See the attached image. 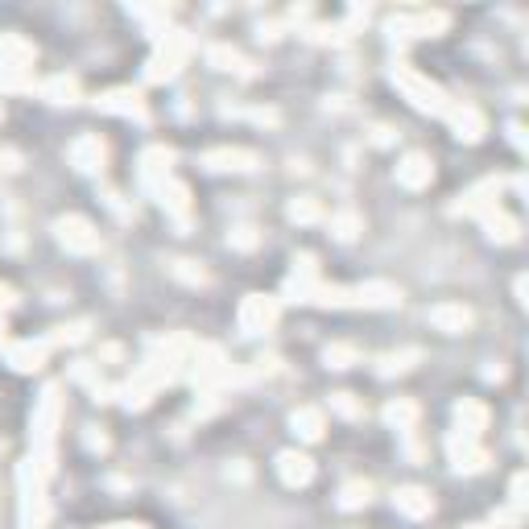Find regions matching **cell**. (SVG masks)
<instances>
[{"label":"cell","mask_w":529,"mask_h":529,"mask_svg":"<svg viewBox=\"0 0 529 529\" xmlns=\"http://www.w3.org/2000/svg\"><path fill=\"white\" fill-rule=\"evenodd\" d=\"M282 476H286L289 484H306V480H311V459H306V455H294V451H289V455H282Z\"/></svg>","instance_id":"cell-1"},{"label":"cell","mask_w":529,"mask_h":529,"mask_svg":"<svg viewBox=\"0 0 529 529\" xmlns=\"http://www.w3.org/2000/svg\"><path fill=\"white\" fill-rule=\"evenodd\" d=\"M397 174H401V182H406V186H422V182L430 178V166H426V157H422V153H413V157H406V166L397 169Z\"/></svg>","instance_id":"cell-2"},{"label":"cell","mask_w":529,"mask_h":529,"mask_svg":"<svg viewBox=\"0 0 529 529\" xmlns=\"http://www.w3.org/2000/svg\"><path fill=\"white\" fill-rule=\"evenodd\" d=\"M62 240H71L74 248H96V236H87V223H83V219L62 223Z\"/></svg>","instance_id":"cell-3"},{"label":"cell","mask_w":529,"mask_h":529,"mask_svg":"<svg viewBox=\"0 0 529 529\" xmlns=\"http://www.w3.org/2000/svg\"><path fill=\"white\" fill-rule=\"evenodd\" d=\"M397 505L406 508L409 517H418V513H426V508H430V496H422V492H413V488H409V492H401V496H397Z\"/></svg>","instance_id":"cell-4"},{"label":"cell","mask_w":529,"mask_h":529,"mask_svg":"<svg viewBox=\"0 0 529 529\" xmlns=\"http://www.w3.org/2000/svg\"><path fill=\"white\" fill-rule=\"evenodd\" d=\"M294 426H302V438H318V413L314 409H302V413H294Z\"/></svg>","instance_id":"cell-5"},{"label":"cell","mask_w":529,"mask_h":529,"mask_svg":"<svg viewBox=\"0 0 529 529\" xmlns=\"http://www.w3.org/2000/svg\"><path fill=\"white\" fill-rule=\"evenodd\" d=\"M434 323H442V327H467V311L442 306V311H434Z\"/></svg>","instance_id":"cell-6"},{"label":"cell","mask_w":529,"mask_h":529,"mask_svg":"<svg viewBox=\"0 0 529 529\" xmlns=\"http://www.w3.org/2000/svg\"><path fill=\"white\" fill-rule=\"evenodd\" d=\"M289 216H294V219H314L318 211H314V203H294V207H289Z\"/></svg>","instance_id":"cell-7"}]
</instances>
